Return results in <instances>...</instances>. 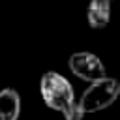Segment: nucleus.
Segmentation results:
<instances>
[{
    "label": "nucleus",
    "mask_w": 120,
    "mask_h": 120,
    "mask_svg": "<svg viewBox=\"0 0 120 120\" xmlns=\"http://www.w3.org/2000/svg\"><path fill=\"white\" fill-rule=\"evenodd\" d=\"M120 96V81L112 77L99 79L90 82V86L82 92L79 99V107L82 112H98L111 107Z\"/></svg>",
    "instance_id": "2"
},
{
    "label": "nucleus",
    "mask_w": 120,
    "mask_h": 120,
    "mask_svg": "<svg viewBox=\"0 0 120 120\" xmlns=\"http://www.w3.org/2000/svg\"><path fill=\"white\" fill-rule=\"evenodd\" d=\"M68 66L73 75H77L79 79L88 81V82H96V81L107 77V69H105L103 62L94 52H88V51L73 52L68 60Z\"/></svg>",
    "instance_id": "3"
},
{
    "label": "nucleus",
    "mask_w": 120,
    "mask_h": 120,
    "mask_svg": "<svg viewBox=\"0 0 120 120\" xmlns=\"http://www.w3.org/2000/svg\"><path fill=\"white\" fill-rule=\"evenodd\" d=\"M86 21L92 28H105L111 21V0H90Z\"/></svg>",
    "instance_id": "4"
},
{
    "label": "nucleus",
    "mask_w": 120,
    "mask_h": 120,
    "mask_svg": "<svg viewBox=\"0 0 120 120\" xmlns=\"http://www.w3.org/2000/svg\"><path fill=\"white\" fill-rule=\"evenodd\" d=\"M21 112V96L13 88L0 90V120H17Z\"/></svg>",
    "instance_id": "5"
},
{
    "label": "nucleus",
    "mask_w": 120,
    "mask_h": 120,
    "mask_svg": "<svg viewBox=\"0 0 120 120\" xmlns=\"http://www.w3.org/2000/svg\"><path fill=\"white\" fill-rule=\"evenodd\" d=\"M39 92H41L45 105L51 107L52 111L62 112L66 120H82L84 112L81 111L79 101L75 99L71 82L64 75L56 71L43 73L39 81Z\"/></svg>",
    "instance_id": "1"
}]
</instances>
